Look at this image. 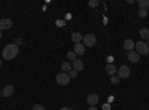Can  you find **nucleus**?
I'll use <instances>...</instances> for the list:
<instances>
[{"mask_svg":"<svg viewBox=\"0 0 149 110\" xmlns=\"http://www.w3.org/2000/svg\"><path fill=\"white\" fill-rule=\"evenodd\" d=\"M146 45H148V48H149V39H148V40H146Z\"/></svg>","mask_w":149,"mask_h":110,"instance_id":"nucleus-28","label":"nucleus"},{"mask_svg":"<svg viewBox=\"0 0 149 110\" xmlns=\"http://www.w3.org/2000/svg\"><path fill=\"white\" fill-rule=\"evenodd\" d=\"M130 75H131V70H130L128 66H121V67L116 70V76H118L119 79H128Z\"/></svg>","mask_w":149,"mask_h":110,"instance_id":"nucleus-3","label":"nucleus"},{"mask_svg":"<svg viewBox=\"0 0 149 110\" xmlns=\"http://www.w3.org/2000/svg\"><path fill=\"white\" fill-rule=\"evenodd\" d=\"M136 52H137L139 55H146L148 52H149V48H148V45H146V42H143V40H140V42H137L136 43Z\"/></svg>","mask_w":149,"mask_h":110,"instance_id":"nucleus-4","label":"nucleus"},{"mask_svg":"<svg viewBox=\"0 0 149 110\" xmlns=\"http://www.w3.org/2000/svg\"><path fill=\"white\" fill-rule=\"evenodd\" d=\"M88 110H97V107H95V106H94V107H90V109H88Z\"/></svg>","mask_w":149,"mask_h":110,"instance_id":"nucleus-27","label":"nucleus"},{"mask_svg":"<svg viewBox=\"0 0 149 110\" xmlns=\"http://www.w3.org/2000/svg\"><path fill=\"white\" fill-rule=\"evenodd\" d=\"M72 67H73V70L81 71V70H84L85 64H84V61H82V59H74V61H72Z\"/></svg>","mask_w":149,"mask_h":110,"instance_id":"nucleus-8","label":"nucleus"},{"mask_svg":"<svg viewBox=\"0 0 149 110\" xmlns=\"http://www.w3.org/2000/svg\"><path fill=\"white\" fill-rule=\"evenodd\" d=\"M0 37H2V31H0Z\"/></svg>","mask_w":149,"mask_h":110,"instance_id":"nucleus-30","label":"nucleus"},{"mask_svg":"<svg viewBox=\"0 0 149 110\" xmlns=\"http://www.w3.org/2000/svg\"><path fill=\"white\" fill-rule=\"evenodd\" d=\"M118 82H119V77H118V76H110V83L116 85Z\"/></svg>","mask_w":149,"mask_h":110,"instance_id":"nucleus-20","label":"nucleus"},{"mask_svg":"<svg viewBox=\"0 0 149 110\" xmlns=\"http://www.w3.org/2000/svg\"><path fill=\"white\" fill-rule=\"evenodd\" d=\"M61 110H72L70 107H61Z\"/></svg>","mask_w":149,"mask_h":110,"instance_id":"nucleus-26","label":"nucleus"},{"mask_svg":"<svg viewBox=\"0 0 149 110\" xmlns=\"http://www.w3.org/2000/svg\"><path fill=\"white\" fill-rule=\"evenodd\" d=\"M61 70H63V73H69V71H72V70H73V67H72V64H70V63H67V61H66V63L61 64Z\"/></svg>","mask_w":149,"mask_h":110,"instance_id":"nucleus-16","label":"nucleus"},{"mask_svg":"<svg viewBox=\"0 0 149 110\" xmlns=\"http://www.w3.org/2000/svg\"><path fill=\"white\" fill-rule=\"evenodd\" d=\"M12 28V21L9 18H0V31Z\"/></svg>","mask_w":149,"mask_h":110,"instance_id":"nucleus-6","label":"nucleus"},{"mask_svg":"<svg viewBox=\"0 0 149 110\" xmlns=\"http://www.w3.org/2000/svg\"><path fill=\"white\" fill-rule=\"evenodd\" d=\"M137 15H139L140 18H145V17H148V9H139Z\"/></svg>","mask_w":149,"mask_h":110,"instance_id":"nucleus-18","label":"nucleus"},{"mask_svg":"<svg viewBox=\"0 0 149 110\" xmlns=\"http://www.w3.org/2000/svg\"><path fill=\"white\" fill-rule=\"evenodd\" d=\"M86 103H88L90 107H94V106L98 103V95H97V94H90V95H86Z\"/></svg>","mask_w":149,"mask_h":110,"instance_id":"nucleus-7","label":"nucleus"},{"mask_svg":"<svg viewBox=\"0 0 149 110\" xmlns=\"http://www.w3.org/2000/svg\"><path fill=\"white\" fill-rule=\"evenodd\" d=\"M107 61H109V64H112V63H113V58H112V57H107Z\"/></svg>","mask_w":149,"mask_h":110,"instance_id":"nucleus-24","label":"nucleus"},{"mask_svg":"<svg viewBox=\"0 0 149 110\" xmlns=\"http://www.w3.org/2000/svg\"><path fill=\"white\" fill-rule=\"evenodd\" d=\"M128 61H130V63H134V64L139 63V61H140V55L136 51H131V52H128Z\"/></svg>","mask_w":149,"mask_h":110,"instance_id":"nucleus-10","label":"nucleus"},{"mask_svg":"<svg viewBox=\"0 0 149 110\" xmlns=\"http://www.w3.org/2000/svg\"><path fill=\"white\" fill-rule=\"evenodd\" d=\"M134 46H136V43H134L131 39H127L125 42H124V49L128 51V52H131V51L134 49Z\"/></svg>","mask_w":149,"mask_h":110,"instance_id":"nucleus-13","label":"nucleus"},{"mask_svg":"<svg viewBox=\"0 0 149 110\" xmlns=\"http://www.w3.org/2000/svg\"><path fill=\"white\" fill-rule=\"evenodd\" d=\"M0 67H2V59H0Z\"/></svg>","mask_w":149,"mask_h":110,"instance_id":"nucleus-29","label":"nucleus"},{"mask_svg":"<svg viewBox=\"0 0 149 110\" xmlns=\"http://www.w3.org/2000/svg\"><path fill=\"white\" fill-rule=\"evenodd\" d=\"M116 70H118V68H116L113 64H107V66L104 67V71L107 73L109 76H115V75H116Z\"/></svg>","mask_w":149,"mask_h":110,"instance_id":"nucleus-12","label":"nucleus"},{"mask_svg":"<svg viewBox=\"0 0 149 110\" xmlns=\"http://www.w3.org/2000/svg\"><path fill=\"white\" fill-rule=\"evenodd\" d=\"M67 58H69V59H72V61H74V59H76V54H74V52L72 51V52H69V54H67Z\"/></svg>","mask_w":149,"mask_h":110,"instance_id":"nucleus-21","label":"nucleus"},{"mask_svg":"<svg viewBox=\"0 0 149 110\" xmlns=\"http://www.w3.org/2000/svg\"><path fill=\"white\" fill-rule=\"evenodd\" d=\"M33 110H46V109H45L42 104H36V106L33 107Z\"/></svg>","mask_w":149,"mask_h":110,"instance_id":"nucleus-22","label":"nucleus"},{"mask_svg":"<svg viewBox=\"0 0 149 110\" xmlns=\"http://www.w3.org/2000/svg\"><path fill=\"white\" fill-rule=\"evenodd\" d=\"M67 75H69V77H70V79H74V77L78 76V71H76V70H72V71H69V73H67Z\"/></svg>","mask_w":149,"mask_h":110,"instance_id":"nucleus-19","label":"nucleus"},{"mask_svg":"<svg viewBox=\"0 0 149 110\" xmlns=\"http://www.w3.org/2000/svg\"><path fill=\"white\" fill-rule=\"evenodd\" d=\"M139 34H140V37L142 39H149V28H146V27H143V28H140V31H139Z\"/></svg>","mask_w":149,"mask_h":110,"instance_id":"nucleus-14","label":"nucleus"},{"mask_svg":"<svg viewBox=\"0 0 149 110\" xmlns=\"http://www.w3.org/2000/svg\"><path fill=\"white\" fill-rule=\"evenodd\" d=\"M76 55H84L85 54V46L84 43H74V51H73Z\"/></svg>","mask_w":149,"mask_h":110,"instance_id":"nucleus-11","label":"nucleus"},{"mask_svg":"<svg viewBox=\"0 0 149 110\" xmlns=\"http://www.w3.org/2000/svg\"><path fill=\"white\" fill-rule=\"evenodd\" d=\"M90 6H91V8L98 6V0H91V2H90Z\"/></svg>","mask_w":149,"mask_h":110,"instance_id":"nucleus-23","label":"nucleus"},{"mask_svg":"<svg viewBox=\"0 0 149 110\" xmlns=\"http://www.w3.org/2000/svg\"><path fill=\"white\" fill-rule=\"evenodd\" d=\"M14 92H15V88L12 86V85H6V86L3 88V91H2V95L3 97H10V95H14Z\"/></svg>","mask_w":149,"mask_h":110,"instance_id":"nucleus-9","label":"nucleus"},{"mask_svg":"<svg viewBox=\"0 0 149 110\" xmlns=\"http://www.w3.org/2000/svg\"><path fill=\"white\" fill-rule=\"evenodd\" d=\"M82 39H84V36H82L81 33H73V34H72V40H73L74 43H81Z\"/></svg>","mask_w":149,"mask_h":110,"instance_id":"nucleus-15","label":"nucleus"},{"mask_svg":"<svg viewBox=\"0 0 149 110\" xmlns=\"http://www.w3.org/2000/svg\"><path fill=\"white\" fill-rule=\"evenodd\" d=\"M55 82L58 83V85H69V82H70V77H69V75L67 73H63L61 71L60 75H57V77H55Z\"/></svg>","mask_w":149,"mask_h":110,"instance_id":"nucleus-5","label":"nucleus"},{"mask_svg":"<svg viewBox=\"0 0 149 110\" xmlns=\"http://www.w3.org/2000/svg\"><path fill=\"white\" fill-rule=\"evenodd\" d=\"M0 97H2V91H0Z\"/></svg>","mask_w":149,"mask_h":110,"instance_id":"nucleus-31","label":"nucleus"},{"mask_svg":"<svg viewBox=\"0 0 149 110\" xmlns=\"http://www.w3.org/2000/svg\"><path fill=\"white\" fill-rule=\"evenodd\" d=\"M18 51H19V48H18L15 43H9V45H6V46L3 48L2 55H3L5 59H14V58L18 55Z\"/></svg>","mask_w":149,"mask_h":110,"instance_id":"nucleus-1","label":"nucleus"},{"mask_svg":"<svg viewBox=\"0 0 149 110\" xmlns=\"http://www.w3.org/2000/svg\"><path fill=\"white\" fill-rule=\"evenodd\" d=\"M137 5L140 6V9H148L149 8V0H139Z\"/></svg>","mask_w":149,"mask_h":110,"instance_id":"nucleus-17","label":"nucleus"},{"mask_svg":"<svg viewBox=\"0 0 149 110\" xmlns=\"http://www.w3.org/2000/svg\"><path fill=\"white\" fill-rule=\"evenodd\" d=\"M103 109H104V110H109V104H104V106H103Z\"/></svg>","mask_w":149,"mask_h":110,"instance_id":"nucleus-25","label":"nucleus"},{"mask_svg":"<svg viewBox=\"0 0 149 110\" xmlns=\"http://www.w3.org/2000/svg\"><path fill=\"white\" fill-rule=\"evenodd\" d=\"M82 42H84V46H85V48H93V46H95V43H97V37H95V34L88 33V34L84 36Z\"/></svg>","mask_w":149,"mask_h":110,"instance_id":"nucleus-2","label":"nucleus"}]
</instances>
